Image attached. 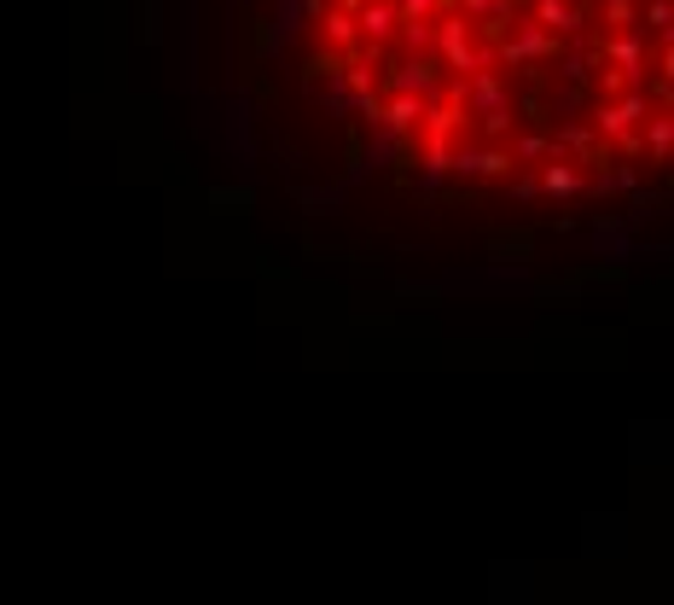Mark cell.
<instances>
[{"label":"cell","mask_w":674,"mask_h":605,"mask_svg":"<svg viewBox=\"0 0 674 605\" xmlns=\"http://www.w3.org/2000/svg\"><path fill=\"white\" fill-rule=\"evenodd\" d=\"M622 88H634V82H628L622 70H605V65H599V99H617Z\"/></svg>","instance_id":"2e32d148"},{"label":"cell","mask_w":674,"mask_h":605,"mask_svg":"<svg viewBox=\"0 0 674 605\" xmlns=\"http://www.w3.org/2000/svg\"><path fill=\"white\" fill-rule=\"evenodd\" d=\"M535 180H541L546 193H559V198H570V193H582V187H587V175H582L576 164H570L564 152H559V157H553V164H546V169H541Z\"/></svg>","instance_id":"ba28073f"},{"label":"cell","mask_w":674,"mask_h":605,"mask_svg":"<svg viewBox=\"0 0 674 605\" xmlns=\"http://www.w3.org/2000/svg\"><path fill=\"white\" fill-rule=\"evenodd\" d=\"M338 12H361V0H338Z\"/></svg>","instance_id":"ac0fdd59"},{"label":"cell","mask_w":674,"mask_h":605,"mask_svg":"<svg viewBox=\"0 0 674 605\" xmlns=\"http://www.w3.org/2000/svg\"><path fill=\"white\" fill-rule=\"evenodd\" d=\"M518 157H559V146H553L546 134H529L523 146H518Z\"/></svg>","instance_id":"e0dca14e"},{"label":"cell","mask_w":674,"mask_h":605,"mask_svg":"<svg viewBox=\"0 0 674 605\" xmlns=\"http://www.w3.org/2000/svg\"><path fill=\"white\" fill-rule=\"evenodd\" d=\"M302 76H309V82H338L343 76V47H320V53H309V65H302Z\"/></svg>","instance_id":"8fae6325"},{"label":"cell","mask_w":674,"mask_h":605,"mask_svg":"<svg viewBox=\"0 0 674 605\" xmlns=\"http://www.w3.org/2000/svg\"><path fill=\"white\" fill-rule=\"evenodd\" d=\"M437 24V53H442V70H460V76H472L477 65H488V47H472V35H465V24L454 12H442V18H431Z\"/></svg>","instance_id":"7a4b0ae2"},{"label":"cell","mask_w":674,"mask_h":605,"mask_svg":"<svg viewBox=\"0 0 674 605\" xmlns=\"http://www.w3.org/2000/svg\"><path fill=\"white\" fill-rule=\"evenodd\" d=\"M599 18H605V35H617V30H634L640 7H634V0H605V7H599Z\"/></svg>","instance_id":"4fadbf2b"},{"label":"cell","mask_w":674,"mask_h":605,"mask_svg":"<svg viewBox=\"0 0 674 605\" xmlns=\"http://www.w3.org/2000/svg\"><path fill=\"white\" fill-rule=\"evenodd\" d=\"M645 111H651V94H645V82H634V88H622L617 99H599L594 129H599V140H610V146H622V140L645 123Z\"/></svg>","instance_id":"6da1fadb"},{"label":"cell","mask_w":674,"mask_h":605,"mask_svg":"<svg viewBox=\"0 0 674 605\" xmlns=\"http://www.w3.org/2000/svg\"><path fill=\"white\" fill-rule=\"evenodd\" d=\"M594 140H599V129H594V123H570V129L553 140V146H559V152H576V157H587V152H594Z\"/></svg>","instance_id":"7c38bea8"},{"label":"cell","mask_w":674,"mask_h":605,"mask_svg":"<svg viewBox=\"0 0 674 605\" xmlns=\"http://www.w3.org/2000/svg\"><path fill=\"white\" fill-rule=\"evenodd\" d=\"M448 169H454V175H472V180H483V175H512V152H500V146H472V140H460V146L448 152Z\"/></svg>","instance_id":"277c9868"},{"label":"cell","mask_w":674,"mask_h":605,"mask_svg":"<svg viewBox=\"0 0 674 605\" xmlns=\"http://www.w3.org/2000/svg\"><path fill=\"white\" fill-rule=\"evenodd\" d=\"M669 140H674V123H669V111H658V117H651L645 111V140H640V152L651 157V164H669Z\"/></svg>","instance_id":"9c48e42d"},{"label":"cell","mask_w":674,"mask_h":605,"mask_svg":"<svg viewBox=\"0 0 674 605\" xmlns=\"http://www.w3.org/2000/svg\"><path fill=\"white\" fill-rule=\"evenodd\" d=\"M669 18H674L669 0H645V7H640V24H645V30H658V42H669Z\"/></svg>","instance_id":"5bb4252c"},{"label":"cell","mask_w":674,"mask_h":605,"mask_svg":"<svg viewBox=\"0 0 674 605\" xmlns=\"http://www.w3.org/2000/svg\"><path fill=\"white\" fill-rule=\"evenodd\" d=\"M442 7H448V0H396L401 18H437Z\"/></svg>","instance_id":"9a60e30c"},{"label":"cell","mask_w":674,"mask_h":605,"mask_svg":"<svg viewBox=\"0 0 674 605\" xmlns=\"http://www.w3.org/2000/svg\"><path fill=\"white\" fill-rule=\"evenodd\" d=\"M535 24L553 30V35H576L587 24V12L576 7V0H535Z\"/></svg>","instance_id":"52a82bcc"},{"label":"cell","mask_w":674,"mask_h":605,"mask_svg":"<svg viewBox=\"0 0 674 605\" xmlns=\"http://www.w3.org/2000/svg\"><path fill=\"white\" fill-rule=\"evenodd\" d=\"M419 117H424V99H419V94H390V99H384L378 129H390V134H419Z\"/></svg>","instance_id":"8992f818"},{"label":"cell","mask_w":674,"mask_h":605,"mask_svg":"<svg viewBox=\"0 0 674 605\" xmlns=\"http://www.w3.org/2000/svg\"><path fill=\"white\" fill-rule=\"evenodd\" d=\"M314 24L325 30V47H355L361 42V30H355V12H338V7H325Z\"/></svg>","instance_id":"30bf717a"},{"label":"cell","mask_w":674,"mask_h":605,"mask_svg":"<svg viewBox=\"0 0 674 605\" xmlns=\"http://www.w3.org/2000/svg\"><path fill=\"white\" fill-rule=\"evenodd\" d=\"M437 88H442V58H431V53H413L407 65L384 70V94H419V99H431Z\"/></svg>","instance_id":"3957f363"},{"label":"cell","mask_w":674,"mask_h":605,"mask_svg":"<svg viewBox=\"0 0 674 605\" xmlns=\"http://www.w3.org/2000/svg\"><path fill=\"white\" fill-rule=\"evenodd\" d=\"M355 30H361V42H396V30H401V12H396V0H361V12H355Z\"/></svg>","instance_id":"5b68a950"}]
</instances>
